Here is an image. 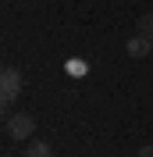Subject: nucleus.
<instances>
[{"instance_id":"1","label":"nucleus","mask_w":153,"mask_h":157,"mask_svg":"<svg viewBox=\"0 0 153 157\" xmlns=\"http://www.w3.org/2000/svg\"><path fill=\"white\" fill-rule=\"evenodd\" d=\"M4 132H7L14 143H29V139L36 136V118L25 114V111H21V114H11L7 125H4Z\"/></svg>"},{"instance_id":"2","label":"nucleus","mask_w":153,"mask_h":157,"mask_svg":"<svg viewBox=\"0 0 153 157\" xmlns=\"http://www.w3.org/2000/svg\"><path fill=\"white\" fill-rule=\"evenodd\" d=\"M18 93H21V71L14 64H7L0 71V100H4V107H11L18 100Z\"/></svg>"},{"instance_id":"3","label":"nucleus","mask_w":153,"mask_h":157,"mask_svg":"<svg viewBox=\"0 0 153 157\" xmlns=\"http://www.w3.org/2000/svg\"><path fill=\"white\" fill-rule=\"evenodd\" d=\"M125 50H128V57H146V54H153V39L150 36H139V32H135V36H128V43H125Z\"/></svg>"},{"instance_id":"4","label":"nucleus","mask_w":153,"mask_h":157,"mask_svg":"<svg viewBox=\"0 0 153 157\" xmlns=\"http://www.w3.org/2000/svg\"><path fill=\"white\" fill-rule=\"evenodd\" d=\"M21 157H50V143L47 139H29L25 150H21Z\"/></svg>"},{"instance_id":"5","label":"nucleus","mask_w":153,"mask_h":157,"mask_svg":"<svg viewBox=\"0 0 153 157\" xmlns=\"http://www.w3.org/2000/svg\"><path fill=\"white\" fill-rule=\"evenodd\" d=\"M64 71H68L71 78H82V75L89 71V64H86L82 57H71V61H64Z\"/></svg>"},{"instance_id":"6","label":"nucleus","mask_w":153,"mask_h":157,"mask_svg":"<svg viewBox=\"0 0 153 157\" xmlns=\"http://www.w3.org/2000/svg\"><path fill=\"white\" fill-rule=\"evenodd\" d=\"M139 36L153 39V14H143V18H139Z\"/></svg>"},{"instance_id":"7","label":"nucleus","mask_w":153,"mask_h":157,"mask_svg":"<svg viewBox=\"0 0 153 157\" xmlns=\"http://www.w3.org/2000/svg\"><path fill=\"white\" fill-rule=\"evenodd\" d=\"M135 157H153V147H143V150H139Z\"/></svg>"}]
</instances>
